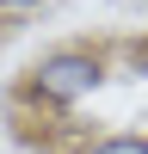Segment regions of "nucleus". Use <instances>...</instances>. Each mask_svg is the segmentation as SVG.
<instances>
[{
  "mask_svg": "<svg viewBox=\"0 0 148 154\" xmlns=\"http://www.w3.org/2000/svg\"><path fill=\"white\" fill-rule=\"evenodd\" d=\"M49 0H0V12H6V19H31V12H43Z\"/></svg>",
  "mask_w": 148,
  "mask_h": 154,
  "instance_id": "20e7f679",
  "label": "nucleus"
},
{
  "mask_svg": "<svg viewBox=\"0 0 148 154\" xmlns=\"http://www.w3.org/2000/svg\"><path fill=\"white\" fill-rule=\"evenodd\" d=\"M123 68H130L136 80L148 74V37H136V43H123Z\"/></svg>",
  "mask_w": 148,
  "mask_h": 154,
  "instance_id": "7ed1b4c3",
  "label": "nucleus"
},
{
  "mask_svg": "<svg viewBox=\"0 0 148 154\" xmlns=\"http://www.w3.org/2000/svg\"><path fill=\"white\" fill-rule=\"evenodd\" d=\"M80 154H148V136H136V130H117V136H93Z\"/></svg>",
  "mask_w": 148,
  "mask_h": 154,
  "instance_id": "f03ea898",
  "label": "nucleus"
},
{
  "mask_svg": "<svg viewBox=\"0 0 148 154\" xmlns=\"http://www.w3.org/2000/svg\"><path fill=\"white\" fill-rule=\"evenodd\" d=\"M111 80V56L93 43H62L49 56H37V68L25 74L19 99L25 105H43V111H74Z\"/></svg>",
  "mask_w": 148,
  "mask_h": 154,
  "instance_id": "f257e3e1",
  "label": "nucleus"
}]
</instances>
